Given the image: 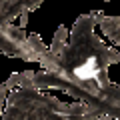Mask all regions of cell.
<instances>
[{"label":"cell","mask_w":120,"mask_h":120,"mask_svg":"<svg viewBox=\"0 0 120 120\" xmlns=\"http://www.w3.org/2000/svg\"><path fill=\"white\" fill-rule=\"evenodd\" d=\"M100 10L80 14L70 30L68 42L58 54L48 48L40 54L42 68L34 72V88L62 90L98 120H120V84L108 78V68L120 64V50L108 46L94 32Z\"/></svg>","instance_id":"6da1fadb"},{"label":"cell","mask_w":120,"mask_h":120,"mask_svg":"<svg viewBox=\"0 0 120 120\" xmlns=\"http://www.w3.org/2000/svg\"><path fill=\"white\" fill-rule=\"evenodd\" d=\"M2 120H98L82 102H62L46 90L12 88L6 96Z\"/></svg>","instance_id":"7a4b0ae2"},{"label":"cell","mask_w":120,"mask_h":120,"mask_svg":"<svg viewBox=\"0 0 120 120\" xmlns=\"http://www.w3.org/2000/svg\"><path fill=\"white\" fill-rule=\"evenodd\" d=\"M44 0H0V54L20 58L26 62H36L30 52L24 28L14 26L12 22L22 12H34Z\"/></svg>","instance_id":"3957f363"},{"label":"cell","mask_w":120,"mask_h":120,"mask_svg":"<svg viewBox=\"0 0 120 120\" xmlns=\"http://www.w3.org/2000/svg\"><path fill=\"white\" fill-rule=\"evenodd\" d=\"M96 26H100V32L120 50V16H106L104 12H100Z\"/></svg>","instance_id":"277c9868"},{"label":"cell","mask_w":120,"mask_h":120,"mask_svg":"<svg viewBox=\"0 0 120 120\" xmlns=\"http://www.w3.org/2000/svg\"><path fill=\"white\" fill-rule=\"evenodd\" d=\"M4 88H34V70H24V72H14L8 76V80L2 82Z\"/></svg>","instance_id":"5b68a950"},{"label":"cell","mask_w":120,"mask_h":120,"mask_svg":"<svg viewBox=\"0 0 120 120\" xmlns=\"http://www.w3.org/2000/svg\"><path fill=\"white\" fill-rule=\"evenodd\" d=\"M68 36H70L68 28H66V26H58L56 32H54V38H52V44L48 46V52H50V54H58V52L66 46Z\"/></svg>","instance_id":"8992f818"},{"label":"cell","mask_w":120,"mask_h":120,"mask_svg":"<svg viewBox=\"0 0 120 120\" xmlns=\"http://www.w3.org/2000/svg\"><path fill=\"white\" fill-rule=\"evenodd\" d=\"M6 96H8V88H4V84H0V118H2V112H4Z\"/></svg>","instance_id":"52a82bcc"},{"label":"cell","mask_w":120,"mask_h":120,"mask_svg":"<svg viewBox=\"0 0 120 120\" xmlns=\"http://www.w3.org/2000/svg\"><path fill=\"white\" fill-rule=\"evenodd\" d=\"M28 14L30 12H22L20 16H18V18H20V28H24V26L28 24Z\"/></svg>","instance_id":"ba28073f"},{"label":"cell","mask_w":120,"mask_h":120,"mask_svg":"<svg viewBox=\"0 0 120 120\" xmlns=\"http://www.w3.org/2000/svg\"><path fill=\"white\" fill-rule=\"evenodd\" d=\"M106 2H110V0H106Z\"/></svg>","instance_id":"9c48e42d"}]
</instances>
